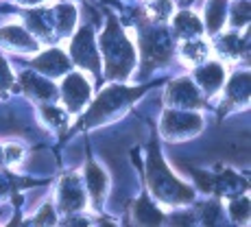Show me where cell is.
<instances>
[{
  "label": "cell",
  "instance_id": "8",
  "mask_svg": "<svg viewBox=\"0 0 251 227\" xmlns=\"http://www.w3.org/2000/svg\"><path fill=\"white\" fill-rule=\"evenodd\" d=\"M168 103H175L177 107H203L205 101L201 99L199 90L195 88L190 79H177L168 88Z\"/></svg>",
  "mask_w": 251,
  "mask_h": 227
},
{
  "label": "cell",
  "instance_id": "14",
  "mask_svg": "<svg viewBox=\"0 0 251 227\" xmlns=\"http://www.w3.org/2000/svg\"><path fill=\"white\" fill-rule=\"evenodd\" d=\"M0 40L16 48H22V50H35V48H40L37 42L31 37V33H26L22 26H4L0 31Z\"/></svg>",
  "mask_w": 251,
  "mask_h": 227
},
{
  "label": "cell",
  "instance_id": "6",
  "mask_svg": "<svg viewBox=\"0 0 251 227\" xmlns=\"http://www.w3.org/2000/svg\"><path fill=\"white\" fill-rule=\"evenodd\" d=\"M203 127V120L199 114L195 112H175V109H166L162 118V131L166 138H188L192 133H197Z\"/></svg>",
  "mask_w": 251,
  "mask_h": 227
},
{
  "label": "cell",
  "instance_id": "24",
  "mask_svg": "<svg viewBox=\"0 0 251 227\" xmlns=\"http://www.w3.org/2000/svg\"><path fill=\"white\" fill-rule=\"evenodd\" d=\"M216 219H219V201L205 203V207H203V221H205V223H214Z\"/></svg>",
  "mask_w": 251,
  "mask_h": 227
},
{
  "label": "cell",
  "instance_id": "9",
  "mask_svg": "<svg viewBox=\"0 0 251 227\" xmlns=\"http://www.w3.org/2000/svg\"><path fill=\"white\" fill-rule=\"evenodd\" d=\"M59 205L66 212H76L85 205V195L83 188L79 183V177L68 175L61 181V190H59Z\"/></svg>",
  "mask_w": 251,
  "mask_h": 227
},
{
  "label": "cell",
  "instance_id": "20",
  "mask_svg": "<svg viewBox=\"0 0 251 227\" xmlns=\"http://www.w3.org/2000/svg\"><path fill=\"white\" fill-rule=\"evenodd\" d=\"M183 55L188 57V61L190 64H199V61L205 59L207 55V46L203 44V42H188L186 46H183Z\"/></svg>",
  "mask_w": 251,
  "mask_h": 227
},
{
  "label": "cell",
  "instance_id": "3",
  "mask_svg": "<svg viewBox=\"0 0 251 227\" xmlns=\"http://www.w3.org/2000/svg\"><path fill=\"white\" fill-rule=\"evenodd\" d=\"M151 85H142V88H125V85H109L107 90H103V94L92 103V107L85 112V116L79 120L75 129L81 127H94L99 123H105L109 118H116L118 114H123L133 101H138Z\"/></svg>",
  "mask_w": 251,
  "mask_h": 227
},
{
  "label": "cell",
  "instance_id": "12",
  "mask_svg": "<svg viewBox=\"0 0 251 227\" xmlns=\"http://www.w3.org/2000/svg\"><path fill=\"white\" fill-rule=\"evenodd\" d=\"M223 79H225V70L219 61H210L203 68L197 70V81H199V85L205 90V94H214V92L221 88Z\"/></svg>",
  "mask_w": 251,
  "mask_h": 227
},
{
  "label": "cell",
  "instance_id": "23",
  "mask_svg": "<svg viewBox=\"0 0 251 227\" xmlns=\"http://www.w3.org/2000/svg\"><path fill=\"white\" fill-rule=\"evenodd\" d=\"M11 85H13V75H11V70H9L7 61L0 57V94H2L4 90H9Z\"/></svg>",
  "mask_w": 251,
  "mask_h": 227
},
{
  "label": "cell",
  "instance_id": "5",
  "mask_svg": "<svg viewBox=\"0 0 251 227\" xmlns=\"http://www.w3.org/2000/svg\"><path fill=\"white\" fill-rule=\"evenodd\" d=\"M70 55L81 68H88L94 75H99L100 59H99V50L94 46V31L90 26H83L76 33V37L70 44Z\"/></svg>",
  "mask_w": 251,
  "mask_h": 227
},
{
  "label": "cell",
  "instance_id": "13",
  "mask_svg": "<svg viewBox=\"0 0 251 227\" xmlns=\"http://www.w3.org/2000/svg\"><path fill=\"white\" fill-rule=\"evenodd\" d=\"M85 179H88L90 195L94 197V203L100 205L105 190H107V175H105L94 162H88V166H85Z\"/></svg>",
  "mask_w": 251,
  "mask_h": 227
},
{
  "label": "cell",
  "instance_id": "10",
  "mask_svg": "<svg viewBox=\"0 0 251 227\" xmlns=\"http://www.w3.org/2000/svg\"><path fill=\"white\" fill-rule=\"evenodd\" d=\"M31 66L40 72H46L48 76H59V75H64V72L70 70L68 57H66L59 48H50V50H46L44 55L37 57Z\"/></svg>",
  "mask_w": 251,
  "mask_h": 227
},
{
  "label": "cell",
  "instance_id": "27",
  "mask_svg": "<svg viewBox=\"0 0 251 227\" xmlns=\"http://www.w3.org/2000/svg\"><path fill=\"white\" fill-rule=\"evenodd\" d=\"M20 2H24V4H35V2H42V0H20Z\"/></svg>",
  "mask_w": 251,
  "mask_h": 227
},
{
  "label": "cell",
  "instance_id": "25",
  "mask_svg": "<svg viewBox=\"0 0 251 227\" xmlns=\"http://www.w3.org/2000/svg\"><path fill=\"white\" fill-rule=\"evenodd\" d=\"M35 223L37 225H44V223H55V212H52L50 205H44V210L35 216Z\"/></svg>",
  "mask_w": 251,
  "mask_h": 227
},
{
  "label": "cell",
  "instance_id": "4",
  "mask_svg": "<svg viewBox=\"0 0 251 227\" xmlns=\"http://www.w3.org/2000/svg\"><path fill=\"white\" fill-rule=\"evenodd\" d=\"M140 44H142V59L147 64V70H151L153 66L166 64L173 57V44L166 31L147 28L140 33Z\"/></svg>",
  "mask_w": 251,
  "mask_h": 227
},
{
  "label": "cell",
  "instance_id": "15",
  "mask_svg": "<svg viewBox=\"0 0 251 227\" xmlns=\"http://www.w3.org/2000/svg\"><path fill=\"white\" fill-rule=\"evenodd\" d=\"M133 216H136V221L142 225H160L164 221V214L147 197H140L136 201V205H133Z\"/></svg>",
  "mask_w": 251,
  "mask_h": 227
},
{
  "label": "cell",
  "instance_id": "2",
  "mask_svg": "<svg viewBox=\"0 0 251 227\" xmlns=\"http://www.w3.org/2000/svg\"><path fill=\"white\" fill-rule=\"evenodd\" d=\"M100 46H103L105 55V75L112 81L127 79L133 64H136V52H133L131 44L125 37L123 28L118 26V20L114 16H109V24L100 37Z\"/></svg>",
  "mask_w": 251,
  "mask_h": 227
},
{
  "label": "cell",
  "instance_id": "17",
  "mask_svg": "<svg viewBox=\"0 0 251 227\" xmlns=\"http://www.w3.org/2000/svg\"><path fill=\"white\" fill-rule=\"evenodd\" d=\"M225 18H227V0H210L207 2V13H205L207 33H219Z\"/></svg>",
  "mask_w": 251,
  "mask_h": 227
},
{
  "label": "cell",
  "instance_id": "21",
  "mask_svg": "<svg viewBox=\"0 0 251 227\" xmlns=\"http://www.w3.org/2000/svg\"><path fill=\"white\" fill-rule=\"evenodd\" d=\"M229 212H231V216H234L236 223H245V221L249 219V201L247 199L234 201V203L229 205Z\"/></svg>",
  "mask_w": 251,
  "mask_h": 227
},
{
  "label": "cell",
  "instance_id": "19",
  "mask_svg": "<svg viewBox=\"0 0 251 227\" xmlns=\"http://www.w3.org/2000/svg\"><path fill=\"white\" fill-rule=\"evenodd\" d=\"M75 20H76V9L72 4H59V7L52 9V22H55L59 33H68L75 26Z\"/></svg>",
  "mask_w": 251,
  "mask_h": 227
},
{
  "label": "cell",
  "instance_id": "7",
  "mask_svg": "<svg viewBox=\"0 0 251 227\" xmlns=\"http://www.w3.org/2000/svg\"><path fill=\"white\" fill-rule=\"evenodd\" d=\"M61 92H64L66 107H68L72 114H76V112H81V107H83L85 103H88L92 88H90L88 81H85V76H81V75H76V72H72V75L66 76Z\"/></svg>",
  "mask_w": 251,
  "mask_h": 227
},
{
  "label": "cell",
  "instance_id": "1",
  "mask_svg": "<svg viewBox=\"0 0 251 227\" xmlns=\"http://www.w3.org/2000/svg\"><path fill=\"white\" fill-rule=\"evenodd\" d=\"M147 181L151 192L157 201H164L166 205H183L195 199V190L181 183L177 177L171 175L157 149V136H153L149 144V162H147Z\"/></svg>",
  "mask_w": 251,
  "mask_h": 227
},
{
  "label": "cell",
  "instance_id": "26",
  "mask_svg": "<svg viewBox=\"0 0 251 227\" xmlns=\"http://www.w3.org/2000/svg\"><path fill=\"white\" fill-rule=\"evenodd\" d=\"M7 190H9V183L4 181V179H0V195H4Z\"/></svg>",
  "mask_w": 251,
  "mask_h": 227
},
{
  "label": "cell",
  "instance_id": "11",
  "mask_svg": "<svg viewBox=\"0 0 251 227\" xmlns=\"http://www.w3.org/2000/svg\"><path fill=\"white\" fill-rule=\"evenodd\" d=\"M20 81H22L24 90H26V94L31 96V99H37V101H42V103H50V101L57 99L55 83H50V81H46V79H40V76L33 75V72L22 75Z\"/></svg>",
  "mask_w": 251,
  "mask_h": 227
},
{
  "label": "cell",
  "instance_id": "18",
  "mask_svg": "<svg viewBox=\"0 0 251 227\" xmlns=\"http://www.w3.org/2000/svg\"><path fill=\"white\" fill-rule=\"evenodd\" d=\"M173 24H175V31L179 37H195L201 33L199 18L190 11H179L175 16V20H173Z\"/></svg>",
  "mask_w": 251,
  "mask_h": 227
},
{
  "label": "cell",
  "instance_id": "16",
  "mask_svg": "<svg viewBox=\"0 0 251 227\" xmlns=\"http://www.w3.org/2000/svg\"><path fill=\"white\" fill-rule=\"evenodd\" d=\"M249 99V72H240V75L231 76L229 85H227V101L225 107L234 103H245Z\"/></svg>",
  "mask_w": 251,
  "mask_h": 227
},
{
  "label": "cell",
  "instance_id": "22",
  "mask_svg": "<svg viewBox=\"0 0 251 227\" xmlns=\"http://www.w3.org/2000/svg\"><path fill=\"white\" fill-rule=\"evenodd\" d=\"M236 26H245V24L249 22V0H243L240 4H236L234 9V20Z\"/></svg>",
  "mask_w": 251,
  "mask_h": 227
}]
</instances>
